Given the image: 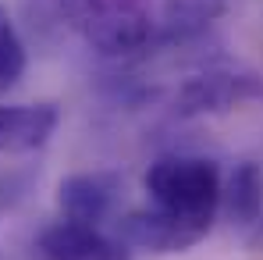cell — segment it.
Here are the masks:
<instances>
[{
	"mask_svg": "<svg viewBox=\"0 0 263 260\" xmlns=\"http://www.w3.org/2000/svg\"><path fill=\"white\" fill-rule=\"evenodd\" d=\"M32 29H71L103 57H132L153 46V0H25Z\"/></svg>",
	"mask_w": 263,
	"mask_h": 260,
	"instance_id": "2",
	"label": "cell"
},
{
	"mask_svg": "<svg viewBox=\"0 0 263 260\" xmlns=\"http://www.w3.org/2000/svg\"><path fill=\"white\" fill-rule=\"evenodd\" d=\"M40 182V168L32 164H11V168H0V214H11L18 211L32 189Z\"/></svg>",
	"mask_w": 263,
	"mask_h": 260,
	"instance_id": "10",
	"label": "cell"
},
{
	"mask_svg": "<svg viewBox=\"0 0 263 260\" xmlns=\"http://www.w3.org/2000/svg\"><path fill=\"white\" fill-rule=\"evenodd\" d=\"M228 14V0H160L153 46H175L203 36L214 22Z\"/></svg>",
	"mask_w": 263,
	"mask_h": 260,
	"instance_id": "7",
	"label": "cell"
},
{
	"mask_svg": "<svg viewBox=\"0 0 263 260\" xmlns=\"http://www.w3.org/2000/svg\"><path fill=\"white\" fill-rule=\"evenodd\" d=\"M249 246H253V250H260V246H263V217L256 221V224H253V235H249Z\"/></svg>",
	"mask_w": 263,
	"mask_h": 260,
	"instance_id": "11",
	"label": "cell"
},
{
	"mask_svg": "<svg viewBox=\"0 0 263 260\" xmlns=\"http://www.w3.org/2000/svg\"><path fill=\"white\" fill-rule=\"evenodd\" d=\"M61 125L57 103H0V157L36 153Z\"/></svg>",
	"mask_w": 263,
	"mask_h": 260,
	"instance_id": "6",
	"label": "cell"
},
{
	"mask_svg": "<svg viewBox=\"0 0 263 260\" xmlns=\"http://www.w3.org/2000/svg\"><path fill=\"white\" fill-rule=\"evenodd\" d=\"M263 100V79L238 68H206L189 75L175 93V111L181 118H206V114H228L235 107H246Z\"/></svg>",
	"mask_w": 263,
	"mask_h": 260,
	"instance_id": "3",
	"label": "cell"
},
{
	"mask_svg": "<svg viewBox=\"0 0 263 260\" xmlns=\"http://www.w3.org/2000/svg\"><path fill=\"white\" fill-rule=\"evenodd\" d=\"M118 200H121V175L110 168L71 171L57 185V211L64 221H75V224L100 228L114 214Z\"/></svg>",
	"mask_w": 263,
	"mask_h": 260,
	"instance_id": "4",
	"label": "cell"
},
{
	"mask_svg": "<svg viewBox=\"0 0 263 260\" xmlns=\"http://www.w3.org/2000/svg\"><path fill=\"white\" fill-rule=\"evenodd\" d=\"M29 68V50H25V40L11 18V11L0 4V93L14 89L22 82Z\"/></svg>",
	"mask_w": 263,
	"mask_h": 260,
	"instance_id": "9",
	"label": "cell"
},
{
	"mask_svg": "<svg viewBox=\"0 0 263 260\" xmlns=\"http://www.w3.org/2000/svg\"><path fill=\"white\" fill-rule=\"evenodd\" d=\"M220 207L235 224L253 228L263 217V168L256 161L235 164L228 182H220Z\"/></svg>",
	"mask_w": 263,
	"mask_h": 260,
	"instance_id": "8",
	"label": "cell"
},
{
	"mask_svg": "<svg viewBox=\"0 0 263 260\" xmlns=\"http://www.w3.org/2000/svg\"><path fill=\"white\" fill-rule=\"evenodd\" d=\"M32 260H132V250L103 228L53 221L32 239Z\"/></svg>",
	"mask_w": 263,
	"mask_h": 260,
	"instance_id": "5",
	"label": "cell"
},
{
	"mask_svg": "<svg viewBox=\"0 0 263 260\" xmlns=\"http://www.w3.org/2000/svg\"><path fill=\"white\" fill-rule=\"evenodd\" d=\"M220 168L210 157L167 153L146 168V196L153 207L128 211L118 221L121 242L146 253H185L203 242L220 211Z\"/></svg>",
	"mask_w": 263,
	"mask_h": 260,
	"instance_id": "1",
	"label": "cell"
}]
</instances>
